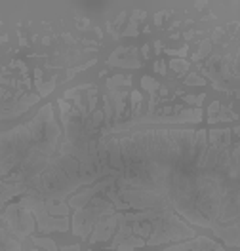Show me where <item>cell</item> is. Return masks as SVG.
<instances>
[{"mask_svg":"<svg viewBox=\"0 0 240 251\" xmlns=\"http://www.w3.org/2000/svg\"><path fill=\"white\" fill-rule=\"evenodd\" d=\"M143 84H145V88H147V90H151V91L158 88V84H156L154 80H151V78H143Z\"/></svg>","mask_w":240,"mask_h":251,"instance_id":"cell-1","label":"cell"},{"mask_svg":"<svg viewBox=\"0 0 240 251\" xmlns=\"http://www.w3.org/2000/svg\"><path fill=\"white\" fill-rule=\"evenodd\" d=\"M187 82H189V84H204V80H200L198 76H189Z\"/></svg>","mask_w":240,"mask_h":251,"instance_id":"cell-2","label":"cell"}]
</instances>
